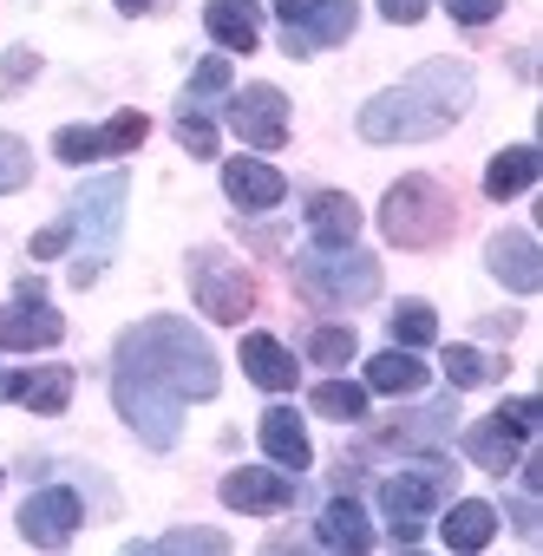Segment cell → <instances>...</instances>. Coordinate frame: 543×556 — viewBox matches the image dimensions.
Wrapping results in <instances>:
<instances>
[{
	"label": "cell",
	"instance_id": "1",
	"mask_svg": "<svg viewBox=\"0 0 543 556\" xmlns=\"http://www.w3.org/2000/svg\"><path fill=\"white\" fill-rule=\"evenodd\" d=\"M112 374L125 380H144L171 400H216V348L203 341L197 321H177V315H151L138 328L118 334L112 348Z\"/></svg>",
	"mask_w": 543,
	"mask_h": 556
},
{
	"label": "cell",
	"instance_id": "10",
	"mask_svg": "<svg viewBox=\"0 0 543 556\" xmlns=\"http://www.w3.org/2000/svg\"><path fill=\"white\" fill-rule=\"evenodd\" d=\"M60 334H66V315L47 308V289L27 275V282L14 289V308H0V348L34 354V348H60Z\"/></svg>",
	"mask_w": 543,
	"mask_h": 556
},
{
	"label": "cell",
	"instance_id": "2",
	"mask_svg": "<svg viewBox=\"0 0 543 556\" xmlns=\"http://www.w3.org/2000/svg\"><path fill=\"white\" fill-rule=\"evenodd\" d=\"M465 105H471V73L458 60H426L406 86L367 99L354 125L367 144H426V138L452 131L465 118Z\"/></svg>",
	"mask_w": 543,
	"mask_h": 556
},
{
	"label": "cell",
	"instance_id": "39",
	"mask_svg": "<svg viewBox=\"0 0 543 556\" xmlns=\"http://www.w3.org/2000/svg\"><path fill=\"white\" fill-rule=\"evenodd\" d=\"M426 8H432V0H380V14H387L393 27H413V21H426Z\"/></svg>",
	"mask_w": 543,
	"mask_h": 556
},
{
	"label": "cell",
	"instance_id": "3",
	"mask_svg": "<svg viewBox=\"0 0 543 556\" xmlns=\"http://www.w3.org/2000/svg\"><path fill=\"white\" fill-rule=\"evenodd\" d=\"M452 223H458V210L439 177H400L380 203V236L393 249H439L452 236Z\"/></svg>",
	"mask_w": 543,
	"mask_h": 556
},
{
	"label": "cell",
	"instance_id": "12",
	"mask_svg": "<svg viewBox=\"0 0 543 556\" xmlns=\"http://www.w3.org/2000/svg\"><path fill=\"white\" fill-rule=\"evenodd\" d=\"M223 118H229V131H236L242 144H255V151H276V144L289 138V99H282L276 86H242Z\"/></svg>",
	"mask_w": 543,
	"mask_h": 556
},
{
	"label": "cell",
	"instance_id": "29",
	"mask_svg": "<svg viewBox=\"0 0 543 556\" xmlns=\"http://www.w3.org/2000/svg\"><path fill=\"white\" fill-rule=\"evenodd\" d=\"M171 549H184V556H223L229 536H223V530H164V536L131 543V556H171Z\"/></svg>",
	"mask_w": 543,
	"mask_h": 556
},
{
	"label": "cell",
	"instance_id": "35",
	"mask_svg": "<svg viewBox=\"0 0 543 556\" xmlns=\"http://www.w3.org/2000/svg\"><path fill=\"white\" fill-rule=\"evenodd\" d=\"M177 144H184L190 157H216V125H210L203 112H177Z\"/></svg>",
	"mask_w": 543,
	"mask_h": 556
},
{
	"label": "cell",
	"instance_id": "21",
	"mask_svg": "<svg viewBox=\"0 0 543 556\" xmlns=\"http://www.w3.org/2000/svg\"><path fill=\"white\" fill-rule=\"evenodd\" d=\"M308 229H315L321 249L354 242V236H361V210H354V197H348V190H315V197H308Z\"/></svg>",
	"mask_w": 543,
	"mask_h": 556
},
{
	"label": "cell",
	"instance_id": "27",
	"mask_svg": "<svg viewBox=\"0 0 543 556\" xmlns=\"http://www.w3.org/2000/svg\"><path fill=\"white\" fill-rule=\"evenodd\" d=\"M439 367H445V380H452V387H491V380L504 374V361H497V354H478V348H465V341L439 348Z\"/></svg>",
	"mask_w": 543,
	"mask_h": 556
},
{
	"label": "cell",
	"instance_id": "7",
	"mask_svg": "<svg viewBox=\"0 0 543 556\" xmlns=\"http://www.w3.org/2000/svg\"><path fill=\"white\" fill-rule=\"evenodd\" d=\"M190 295H197V308H203L216 328H236V321L255 315V282H249V268L229 262L223 249H197V255H190Z\"/></svg>",
	"mask_w": 543,
	"mask_h": 556
},
{
	"label": "cell",
	"instance_id": "40",
	"mask_svg": "<svg viewBox=\"0 0 543 556\" xmlns=\"http://www.w3.org/2000/svg\"><path fill=\"white\" fill-rule=\"evenodd\" d=\"M66 242H73V223H53V229H40V236H34V255H40V262H53Z\"/></svg>",
	"mask_w": 543,
	"mask_h": 556
},
{
	"label": "cell",
	"instance_id": "26",
	"mask_svg": "<svg viewBox=\"0 0 543 556\" xmlns=\"http://www.w3.org/2000/svg\"><path fill=\"white\" fill-rule=\"evenodd\" d=\"M367 387H374V393H419V387H426V361H419L413 348L374 354V367H367Z\"/></svg>",
	"mask_w": 543,
	"mask_h": 556
},
{
	"label": "cell",
	"instance_id": "36",
	"mask_svg": "<svg viewBox=\"0 0 543 556\" xmlns=\"http://www.w3.org/2000/svg\"><path fill=\"white\" fill-rule=\"evenodd\" d=\"M445 14H452L458 27H484V21L504 14V0H445Z\"/></svg>",
	"mask_w": 543,
	"mask_h": 556
},
{
	"label": "cell",
	"instance_id": "13",
	"mask_svg": "<svg viewBox=\"0 0 543 556\" xmlns=\"http://www.w3.org/2000/svg\"><path fill=\"white\" fill-rule=\"evenodd\" d=\"M79 517H86V504H79L66 484H47V491H34V497L21 504V536H27L34 549H66V543L79 536Z\"/></svg>",
	"mask_w": 543,
	"mask_h": 556
},
{
	"label": "cell",
	"instance_id": "32",
	"mask_svg": "<svg viewBox=\"0 0 543 556\" xmlns=\"http://www.w3.org/2000/svg\"><path fill=\"white\" fill-rule=\"evenodd\" d=\"M393 341H400V348H432V341H439V315H432L426 302H400V308H393Z\"/></svg>",
	"mask_w": 543,
	"mask_h": 556
},
{
	"label": "cell",
	"instance_id": "30",
	"mask_svg": "<svg viewBox=\"0 0 543 556\" xmlns=\"http://www.w3.org/2000/svg\"><path fill=\"white\" fill-rule=\"evenodd\" d=\"M229 92V53H210V60H197V73H190V86H184V112H203L210 99H223Z\"/></svg>",
	"mask_w": 543,
	"mask_h": 556
},
{
	"label": "cell",
	"instance_id": "14",
	"mask_svg": "<svg viewBox=\"0 0 543 556\" xmlns=\"http://www.w3.org/2000/svg\"><path fill=\"white\" fill-rule=\"evenodd\" d=\"M484 262H491V275H497L510 295H536V289H543V249H536L523 229H497V236L484 242Z\"/></svg>",
	"mask_w": 543,
	"mask_h": 556
},
{
	"label": "cell",
	"instance_id": "11",
	"mask_svg": "<svg viewBox=\"0 0 543 556\" xmlns=\"http://www.w3.org/2000/svg\"><path fill=\"white\" fill-rule=\"evenodd\" d=\"M144 112H118V118H105V125H66L60 138H53V151L66 157V164H92V157H125V151H138L144 144Z\"/></svg>",
	"mask_w": 543,
	"mask_h": 556
},
{
	"label": "cell",
	"instance_id": "31",
	"mask_svg": "<svg viewBox=\"0 0 543 556\" xmlns=\"http://www.w3.org/2000/svg\"><path fill=\"white\" fill-rule=\"evenodd\" d=\"M315 413H321V419H367V387H354V380H321V387H315Z\"/></svg>",
	"mask_w": 543,
	"mask_h": 556
},
{
	"label": "cell",
	"instance_id": "8",
	"mask_svg": "<svg viewBox=\"0 0 543 556\" xmlns=\"http://www.w3.org/2000/svg\"><path fill=\"white\" fill-rule=\"evenodd\" d=\"M276 21L289 34V53L295 60H315L321 47H341L361 21L354 0H276Z\"/></svg>",
	"mask_w": 543,
	"mask_h": 556
},
{
	"label": "cell",
	"instance_id": "23",
	"mask_svg": "<svg viewBox=\"0 0 543 556\" xmlns=\"http://www.w3.org/2000/svg\"><path fill=\"white\" fill-rule=\"evenodd\" d=\"M452 426H458V406H452V400H432V406L406 413L400 426H387V445H400V452H419V445H439V439H452Z\"/></svg>",
	"mask_w": 543,
	"mask_h": 556
},
{
	"label": "cell",
	"instance_id": "16",
	"mask_svg": "<svg viewBox=\"0 0 543 556\" xmlns=\"http://www.w3.org/2000/svg\"><path fill=\"white\" fill-rule=\"evenodd\" d=\"M223 190H229L236 210H276L289 184H282L276 164H262V157H229L223 164Z\"/></svg>",
	"mask_w": 543,
	"mask_h": 556
},
{
	"label": "cell",
	"instance_id": "38",
	"mask_svg": "<svg viewBox=\"0 0 543 556\" xmlns=\"http://www.w3.org/2000/svg\"><path fill=\"white\" fill-rule=\"evenodd\" d=\"M40 73V53H27V47H14L8 53V66H0V86H27Z\"/></svg>",
	"mask_w": 543,
	"mask_h": 556
},
{
	"label": "cell",
	"instance_id": "6",
	"mask_svg": "<svg viewBox=\"0 0 543 556\" xmlns=\"http://www.w3.org/2000/svg\"><path fill=\"white\" fill-rule=\"evenodd\" d=\"M295 282H302V295L321 302V308H361V302L380 295V262L361 255L354 242H341V249L302 255V262H295Z\"/></svg>",
	"mask_w": 543,
	"mask_h": 556
},
{
	"label": "cell",
	"instance_id": "34",
	"mask_svg": "<svg viewBox=\"0 0 543 556\" xmlns=\"http://www.w3.org/2000/svg\"><path fill=\"white\" fill-rule=\"evenodd\" d=\"M27 177H34V157H27V144L0 131V197H8V190H21Z\"/></svg>",
	"mask_w": 543,
	"mask_h": 556
},
{
	"label": "cell",
	"instance_id": "37",
	"mask_svg": "<svg viewBox=\"0 0 543 556\" xmlns=\"http://www.w3.org/2000/svg\"><path fill=\"white\" fill-rule=\"evenodd\" d=\"M504 426H510L517 439H530V432L543 426V400H504Z\"/></svg>",
	"mask_w": 543,
	"mask_h": 556
},
{
	"label": "cell",
	"instance_id": "43",
	"mask_svg": "<svg viewBox=\"0 0 543 556\" xmlns=\"http://www.w3.org/2000/svg\"><path fill=\"white\" fill-rule=\"evenodd\" d=\"M118 14H131V21H138V14H151V0H118Z\"/></svg>",
	"mask_w": 543,
	"mask_h": 556
},
{
	"label": "cell",
	"instance_id": "42",
	"mask_svg": "<svg viewBox=\"0 0 543 556\" xmlns=\"http://www.w3.org/2000/svg\"><path fill=\"white\" fill-rule=\"evenodd\" d=\"M21 393V374H8V367H0V400H14Z\"/></svg>",
	"mask_w": 543,
	"mask_h": 556
},
{
	"label": "cell",
	"instance_id": "22",
	"mask_svg": "<svg viewBox=\"0 0 543 556\" xmlns=\"http://www.w3.org/2000/svg\"><path fill=\"white\" fill-rule=\"evenodd\" d=\"M315 543L361 556V549H374V523H367V510H361L354 497H334V504L321 510V523H315Z\"/></svg>",
	"mask_w": 543,
	"mask_h": 556
},
{
	"label": "cell",
	"instance_id": "25",
	"mask_svg": "<svg viewBox=\"0 0 543 556\" xmlns=\"http://www.w3.org/2000/svg\"><path fill=\"white\" fill-rule=\"evenodd\" d=\"M465 452H471V465H484V471H517L523 439H517V432L504 426V413H497V419H484V426L465 432Z\"/></svg>",
	"mask_w": 543,
	"mask_h": 556
},
{
	"label": "cell",
	"instance_id": "4",
	"mask_svg": "<svg viewBox=\"0 0 543 556\" xmlns=\"http://www.w3.org/2000/svg\"><path fill=\"white\" fill-rule=\"evenodd\" d=\"M452 484H458V471H452V458H439V452L413 458L406 471H387V478H380V510H387V523H393V543H419L426 517L452 497Z\"/></svg>",
	"mask_w": 543,
	"mask_h": 556
},
{
	"label": "cell",
	"instance_id": "18",
	"mask_svg": "<svg viewBox=\"0 0 543 556\" xmlns=\"http://www.w3.org/2000/svg\"><path fill=\"white\" fill-rule=\"evenodd\" d=\"M255 439H262V452L276 458L282 471H308V426H302V413H289V406H268L262 413V426H255Z\"/></svg>",
	"mask_w": 543,
	"mask_h": 556
},
{
	"label": "cell",
	"instance_id": "15",
	"mask_svg": "<svg viewBox=\"0 0 543 556\" xmlns=\"http://www.w3.org/2000/svg\"><path fill=\"white\" fill-rule=\"evenodd\" d=\"M223 504H229V510H249V517H276V510L295 504V478H289V471H268V465L229 471V478H223Z\"/></svg>",
	"mask_w": 543,
	"mask_h": 556
},
{
	"label": "cell",
	"instance_id": "19",
	"mask_svg": "<svg viewBox=\"0 0 543 556\" xmlns=\"http://www.w3.org/2000/svg\"><path fill=\"white\" fill-rule=\"evenodd\" d=\"M203 27L223 53H255L262 40V14H255V0H210L203 8Z\"/></svg>",
	"mask_w": 543,
	"mask_h": 556
},
{
	"label": "cell",
	"instance_id": "5",
	"mask_svg": "<svg viewBox=\"0 0 543 556\" xmlns=\"http://www.w3.org/2000/svg\"><path fill=\"white\" fill-rule=\"evenodd\" d=\"M66 223H73V236H86V255L73 268V282L86 289V282H99V268L118 242V223H125V170H105V177L79 184L73 203H66Z\"/></svg>",
	"mask_w": 543,
	"mask_h": 556
},
{
	"label": "cell",
	"instance_id": "41",
	"mask_svg": "<svg viewBox=\"0 0 543 556\" xmlns=\"http://www.w3.org/2000/svg\"><path fill=\"white\" fill-rule=\"evenodd\" d=\"M510 523H517V536H523V543H536V530H543V523H536V504H530V497H510Z\"/></svg>",
	"mask_w": 543,
	"mask_h": 556
},
{
	"label": "cell",
	"instance_id": "20",
	"mask_svg": "<svg viewBox=\"0 0 543 556\" xmlns=\"http://www.w3.org/2000/svg\"><path fill=\"white\" fill-rule=\"evenodd\" d=\"M536 177H543V151H536V144H510V151L491 157V170H484V197H491V203H510V197H523Z\"/></svg>",
	"mask_w": 543,
	"mask_h": 556
},
{
	"label": "cell",
	"instance_id": "24",
	"mask_svg": "<svg viewBox=\"0 0 543 556\" xmlns=\"http://www.w3.org/2000/svg\"><path fill=\"white\" fill-rule=\"evenodd\" d=\"M491 530H497V504H491V497H458V504L445 510V523H439V536H445L452 549H484Z\"/></svg>",
	"mask_w": 543,
	"mask_h": 556
},
{
	"label": "cell",
	"instance_id": "28",
	"mask_svg": "<svg viewBox=\"0 0 543 556\" xmlns=\"http://www.w3.org/2000/svg\"><path fill=\"white\" fill-rule=\"evenodd\" d=\"M14 400H27L34 413H66V400H73V367H40V374H21V393Z\"/></svg>",
	"mask_w": 543,
	"mask_h": 556
},
{
	"label": "cell",
	"instance_id": "33",
	"mask_svg": "<svg viewBox=\"0 0 543 556\" xmlns=\"http://www.w3.org/2000/svg\"><path fill=\"white\" fill-rule=\"evenodd\" d=\"M308 361L315 367H348L354 361V328H315L308 334Z\"/></svg>",
	"mask_w": 543,
	"mask_h": 556
},
{
	"label": "cell",
	"instance_id": "17",
	"mask_svg": "<svg viewBox=\"0 0 543 556\" xmlns=\"http://www.w3.org/2000/svg\"><path fill=\"white\" fill-rule=\"evenodd\" d=\"M242 374H249L262 393H289V387L302 380L295 354H289L276 334H242Z\"/></svg>",
	"mask_w": 543,
	"mask_h": 556
},
{
	"label": "cell",
	"instance_id": "9",
	"mask_svg": "<svg viewBox=\"0 0 543 556\" xmlns=\"http://www.w3.org/2000/svg\"><path fill=\"white\" fill-rule=\"evenodd\" d=\"M112 406H118V419H125L151 452H171L177 432H184V400H171V393H157V387H144V380L112 374Z\"/></svg>",
	"mask_w": 543,
	"mask_h": 556
}]
</instances>
